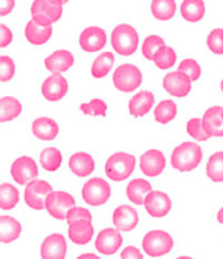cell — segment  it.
I'll list each match as a JSON object with an SVG mask.
<instances>
[{"label":"cell","instance_id":"cell-1","mask_svg":"<svg viewBox=\"0 0 223 259\" xmlns=\"http://www.w3.org/2000/svg\"><path fill=\"white\" fill-rule=\"evenodd\" d=\"M202 158H204V154L199 144L187 141L175 147L170 162L176 171L185 174V172L195 171L202 162Z\"/></svg>","mask_w":223,"mask_h":259},{"label":"cell","instance_id":"cell-2","mask_svg":"<svg viewBox=\"0 0 223 259\" xmlns=\"http://www.w3.org/2000/svg\"><path fill=\"white\" fill-rule=\"evenodd\" d=\"M138 33L129 24H119L111 34V45L118 55L131 56L138 49Z\"/></svg>","mask_w":223,"mask_h":259},{"label":"cell","instance_id":"cell-3","mask_svg":"<svg viewBox=\"0 0 223 259\" xmlns=\"http://www.w3.org/2000/svg\"><path fill=\"white\" fill-rule=\"evenodd\" d=\"M136 168V158L132 154L118 151L106 160L104 172L110 180L115 183L127 180Z\"/></svg>","mask_w":223,"mask_h":259},{"label":"cell","instance_id":"cell-4","mask_svg":"<svg viewBox=\"0 0 223 259\" xmlns=\"http://www.w3.org/2000/svg\"><path fill=\"white\" fill-rule=\"evenodd\" d=\"M63 0H34L30 12L33 21L41 26H51L63 15Z\"/></svg>","mask_w":223,"mask_h":259},{"label":"cell","instance_id":"cell-5","mask_svg":"<svg viewBox=\"0 0 223 259\" xmlns=\"http://www.w3.org/2000/svg\"><path fill=\"white\" fill-rule=\"evenodd\" d=\"M174 247V238L166 231L154 229L149 231L142 240V249L146 255L158 258L168 254Z\"/></svg>","mask_w":223,"mask_h":259},{"label":"cell","instance_id":"cell-6","mask_svg":"<svg viewBox=\"0 0 223 259\" xmlns=\"http://www.w3.org/2000/svg\"><path fill=\"white\" fill-rule=\"evenodd\" d=\"M113 82L115 89L122 93H132L142 83V73L135 64H122L115 69L113 74Z\"/></svg>","mask_w":223,"mask_h":259},{"label":"cell","instance_id":"cell-7","mask_svg":"<svg viewBox=\"0 0 223 259\" xmlns=\"http://www.w3.org/2000/svg\"><path fill=\"white\" fill-rule=\"evenodd\" d=\"M81 195L85 203L93 207H98L106 203L111 197V186L101 177H94L86 181L81 190Z\"/></svg>","mask_w":223,"mask_h":259},{"label":"cell","instance_id":"cell-8","mask_svg":"<svg viewBox=\"0 0 223 259\" xmlns=\"http://www.w3.org/2000/svg\"><path fill=\"white\" fill-rule=\"evenodd\" d=\"M76 207V199L72 194L63 190H52L46 198V210L50 217L58 220L67 219L70 208Z\"/></svg>","mask_w":223,"mask_h":259},{"label":"cell","instance_id":"cell-9","mask_svg":"<svg viewBox=\"0 0 223 259\" xmlns=\"http://www.w3.org/2000/svg\"><path fill=\"white\" fill-rule=\"evenodd\" d=\"M52 192V186L45 180H33L26 185L24 192L25 203L33 210L41 211L46 208L47 195Z\"/></svg>","mask_w":223,"mask_h":259},{"label":"cell","instance_id":"cell-10","mask_svg":"<svg viewBox=\"0 0 223 259\" xmlns=\"http://www.w3.org/2000/svg\"><path fill=\"white\" fill-rule=\"evenodd\" d=\"M38 165L30 156H20L11 165V176L19 185H28L38 176Z\"/></svg>","mask_w":223,"mask_h":259},{"label":"cell","instance_id":"cell-11","mask_svg":"<svg viewBox=\"0 0 223 259\" xmlns=\"http://www.w3.org/2000/svg\"><path fill=\"white\" fill-rule=\"evenodd\" d=\"M162 86L168 94L175 98H185L192 90V81L187 74L179 70L167 73L163 77Z\"/></svg>","mask_w":223,"mask_h":259},{"label":"cell","instance_id":"cell-12","mask_svg":"<svg viewBox=\"0 0 223 259\" xmlns=\"http://www.w3.org/2000/svg\"><path fill=\"white\" fill-rule=\"evenodd\" d=\"M144 206L150 217L158 219V218H163L167 213H170L172 208V201L167 193L159 192V190L154 192L153 190L145 198Z\"/></svg>","mask_w":223,"mask_h":259},{"label":"cell","instance_id":"cell-13","mask_svg":"<svg viewBox=\"0 0 223 259\" xmlns=\"http://www.w3.org/2000/svg\"><path fill=\"white\" fill-rule=\"evenodd\" d=\"M41 93L46 101L59 102L67 95L68 81L60 73H52L43 81Z\"/></svg>","mask_w":223,"mask_h":259},{"label":"cell","instance_id":"cell-14","mask_svg":"<svg viewBox=\"0 0 223 259\" xmlns=\"http://www.w3.org/2000/svg\"><path fill=\"white\" fill-rule=\"evenodd\" d=\"M42 259H65L67 240L61 233H52L43 240L40 249Z\"/></svg>","mask_w":223,"mask_h":259},{"label":"cell","instance_id":"cell-15","mask_svg":"<svg viewBox=\"0 0 223 259\" xmlns=\"http://www.w3.org/2000/svg\"><path fill=\"white\" fill-rule=\"evenodd\" d=\"M95 249L103 255H114L123 245V236L119 229L106 228L95 238Z\"/></svg>","mask_w":223,"mask_h":259},{"label":"cell","instance_id":"cell-16","mask_svg":"<svg viewBox=\"0 0 223 259\" xmlns=\"http://www.w3.org/2000/svg\"><path fill=\"white\" fill-rule=\"evenodd\" d=\"M107 43V35L104 29L99 26H89L80 34L79 45L85 52L101 51Z\"/></svg>","mask_w":223,"mask_h":259},{"label":"cell","instance_id":"cell-17","mask_svg":"<svg viewBox=\"0 0 223 259\" xmlns=\"http://www.w3.org/2000/svg\"><path fill=\"white\" fill-rule=\"evenodd\" d=\"M166 163V156L162 151L147 150L140 158V169L147 177H157L165 171Z\"/></svg>","mask_w":223,"mask_h":259},{"label":"cell","instance_id":"cell-18","mask_svg":"<svg viewBox=\"0 0 223 259\" xmlns=\"http://www.w3.org/2000/svg\"><path fill=\"white\" fill-rule=\"evenodd\" d=\"M113 223L115 228L123 232H131L138 224V212L129 204H120L113 212Z\"/></svg>","mask_w":223,"mask_h":259},{"label":"cell","instance_id":"cell-19","mask_svg":"<svg viewBox=\"0 0 223 259\" xmlns=\"http://www.w3.org/2000/svg\"><path fill=\"white\" fill-rule=\"evenodd\" d=\"M73 65L75 56L68 50H56L45 59V67L51 73H64Z\"/></svg>","mask_w":223,"mask_h":259},{"label":"cell","instance_id":"cell-20","mask_svg":"<svg viewBox=\"0 0 223 259\" xmlns=\"http://www.w3.org/2000/svg\"><path fill=\"white\" fill-rule=\"evenodd\" d=\"M68 237L77 246H85L94 237V226L90 220H79L68 227Z\"/></svg>","mask_w":223,"mask_h":259},{"label":"cell","instance_id":"cell-21","mask_svg":"<svg viewBox=\"0 0 223 259\" xmlns=\"http://www.w3.org/2000/svg\"><path fill=\"white\" fill-rule=\"evenodd\" d=\"M70 172L77 177H86L92 175L95 169V160L92 155L85 151L75 153L68 160Z\"/></svg>","mask_w":223,"mask_h":259},{"label":"cell","instance_id":"cell-22","mask_svg":"<svg viewBox=\"0 0 223 259\" xmlns=\"http://www.w3.org/2000/svg\"><path fill=\"white\" fill-rule=\"evenodd\" d=\"M154 102H156V97L153 93L149 90H142L129 99L128 112L133 117H142L153 108Z\"/></svg>","mask_w":223,"mask_h":259},{"label":"cell","instance_id":"cell-23","mask_svg":"<svg viewBox=\"0 0 223 259\" xmlns=\"http://www.w3.org/2000/svg\"><path fill=\"white\" fill-rule=\"evenodd\" d=\"M222 110V107L213 106L205 111L204 116H202L204 129L210 137H223Z\"/></svg>","mask_w":223,"mask_h":259},{"label":"cell","instance_id":"cell-24","mask_svg":"<svg viewBox=\"0 0 223 259\" xmlns=\"http://www.w3.org/2000/svg\"><path fill=\"white\" fill-rule=\"evenodd\" d=\"M31 133L41 141H54L59 135V124L51 117H38L31 124Z\"/></svg>","mask_w":223,"mask_h":259},{"label":"cell","instance_id":"cell-25","mask_svg":"<svg viewBox=\"0 0 223 259\" xmlns=\"http://www.w3.org/2000/svg\"><path fill=\"white\" fill-rule=\"evenodd\" d=\"M22 232L21 223L8 215L0 217V242L11 244L20 237Z\"/></svg>","mask_w":223,"mask_h":259},{"label":"cell","instance_id":"cell-26","mask_svg":"<svg viewBox=\"0 0 223 259\" xmlns=\"http://www.w3.org/2000/svg\"><path fill=\"white\" fill-rule=\"evenodd\" d=\"M152 192H153L152 184L147 180H145V179H133V180L128 183L126 190L129 201L132 203L138 204V206L145 203V198Z\"/></svg>","mask_w":223,"mask_h":259},{"label":"cell","instance_id":"cell-27","mask_svg":"<svg viewBox=\"0 0 223 259\" xmlns=\"http://www.w3.org/2000/svg\"><path fill=\"white\" fill-rule=\"evenodd\" d=\"M52 37V26H41L31 20L25 26V38L33 46L46 45Z\"/></svg>","mask_w":223,"mask_h":259},{"label":"cell","instance_id":"cell-28","mask_svg":"<svg viewBox=\"0 0 223 259\" xmlns=\"http://www.w3.org/2000/svg\"><path fill=\"white\" fill-rule=\"evenodd\" d=\"M204 0H183L180 6V13L183 19L188 22H199L205 16Z\"/></svg>","mask_w":223,"mask_h":259},{"label":"cell","instance_id":"cell-29","mask_svg":"<svg viewBox=\"0 0 223 259\" xmlns=\"http://www.w3.org/2000/svg\"><path fill=\"white\" fill-rule=\"evenodd\" d=\"M22 113V104L13 97H3L0 99V121L7 122L17 119Z\"/></svg>","mask_w":223,"mask_h":259},{"label":"cell","instance_id":"cell-30","mask_svg":"<svg viewBox=\"0 0 223 259\" xmlns=\"http://www.w3.org/2000/svg\"><path fill=\"white\" fill-rule=\"evenodd\" d=\"M152 15L159 21H170L176 13L175 0H152L150 4Z\"/></svg>","mask_w":223,"mask_h":259},{"label":"cell","instance_id":"cell-31","mask_svg":"<svg viewBox=\"0 0 223 259\" xmlns=\"http://www.w3.org/2000/svg\"><path fill=\"white\" fill-rule=\"evenodd\" d=\"M115 64V56L113 52H102L92 64V76L94 78H104L110 73Z\"/></svg>","mask_w":223,"mask_h":259},{"label":"cell","instance_id":"cell-32","mask_svg":"<svg viewBox=\"0 0 223 259\" xmlns=\"http://www.w3.org/2000/svg\"><path fill=\"white\" fill-rule=\"evenodd\" d=\"M20 201V192L15 185L3 183L0 186V208L3 211L12 210Z\"/></svg>","mask_w":223,"mask_h":259},{"label":"cell","instance_id":"cell-33","mask_svg":"<svg viewBox=\"0 0 223 259\" xmlns=\"http://www.w3.org/2000/svg\"><path fill=\"white\" fill-rule=\"evenodd\" d=\"M177 106L171 99H165L161 101L154 108V117L156 121L159 124H168L176 117Z\"/></svg>","mask_w":223,"mask_h":259},{"label":"cell","instance_id":"cell-34","mask_svg":"<svg viewBox=\"0 0 223 259\" xmlns=\"http://www.w3.org/2000/svg\"><path fill=\"white\" fill-rule=\"evenodd\" d=\"M40 162L45 171L55 172L60 168L61 162H63V155L56 147H46L41 153Z\"/></svg>","mask_w":223,"mask_h":259},{"label":"cell","instance_id":"cell-35","mask_svg":"<svg viewBox=\"0 0 223 259\" xmlns=\"http://www.w3.org/2000/svg\"><path fill=\"white\" fill-rule=\"evenodd\" d=\"M206 176L213 183H223V151H217L206 163Z\"/></svg>","mask_w":223,"mask_h":259},{"label":"cell","instance_id":"cell-36","mask_svg":"<svg viewBox=\"0 0 223 259\" xmlns=\"http://www.w3.org/2000/svg\"><path fill=\"white\" fill-rule=\"evenodd\" d=\"M176 52L172 47L170 46H163L156 52V55H154V64L157 65V68L159 69L166 70L170 69V68L174 67L176 64Z\"/></svg>","mask_w":223,"mask_h":259},{"label":"cell","instance_id":"cell-37","mask_svg":"<svg viewBox=\"0 0 223 259\" xmlns=\"http://www.w3.org/2000/svg\"><path fill=\"white\" fill-rule=\"evenodd\" d=\"M80 111L84 115L88 116H101V117H106L107 115V103L103 99L95 98L92 99L88 103H83L80 106Z\"/></svg>","mask_w":223,"mask_h":259},{"label":"cell","instance_id":"cell-38","mask_svg":"<svg viewBox=\"0 0 223 259\" xmlns=\"http://www.w3.org/2000/svg\"><path fill=\"white\" fill-rule=\"evenodd\" d=\"M163 46H166V43L162 37H159V35H149L144 40V43H142L141 51H142V55L145 56V59L153 60L156 52Z\"/></svg>","mask_w":223,"mask_h":259},{"label":"cell","instance_id":"cell-39","mask_svg":"<svg viewBox=\"0 0 223 259\" xmlns=\"http://www.w3.org/2000/svg\"><path fill=\"white\" fill-rule=\"evenodd\" d=\"M187 133L193 140L199 141V142H204V141H208L210 138V136L205 132L202 119H199V117H192L191 120H188V122H187Z\"/></svg>","mask_w":223,"mask_h":259},{"label":"cell","instance_id":"cell-40","mask_svg":"<svg viewBox=\"0 0 223 259\" xmlns=\"http://www.w3.org/2000/svg\"><path fill=\"white\" fill-rule=\"evenodd\" d=\"M177 70L181 72V73L187 74L190 77L191 81H197V79L201 77V67L195 59H184V60L180 61V64L177 67Z\"/></svg>","mask_w":223,"mask_h":259},{"label":"cell","instance_id":"cell-41","mask_svg":"<svg viewBox=\"0 0 223 259\" xmlns=\"http://www.w3.org/2000/svg\"><path fill=\"white\" fill-rule=\"evenodd\" d=\"M206 45L213 54L223 55V29H213L206 38Z\"/></svg>","mask_w":223,"mask_h":259},{"label":"cell","instance_id":"cell-42","mask_svg":"<svg viewBox=\"0 0 223 259\" xmlns=\"http://www.w3.org/2000/svg\"><path fill=\"white\" fill-rule=\"evenodd\" d=\"M16 65L10 56H0V81L8 82L15 77Z\"/></svg>","mask_w":223,"mask_h":259},{"label":"cell","instance_id":"cell-43","mask_svg":"<svg viewBox=\"0 0 223 259\" xmlns=\"http://www.w3.org/2000/svg\"><path fill=\"white\" fill-rule=\"evenodd\" d=\"M93 217L92 213H90V211L86 210V208L84 207H73L70 208L69 212H68L67 215V222L68 224H73V223L79 222V220H90L92 222Z\"/></svg>","mask_w":223,"mask_h":259},{"label":"cell","instance_id":"cell-44","mask_svg":"<svg viewBox=\"0 0 223 259\" xmlns=\"http://www.w3.org/2000/svg\"><path fill=\"white\" fill-rule=\"evenodd\" d=\"M13 40V33L7 25H0V49H6Z\"/></svg>","mask_w":223,"mask_h":259},{"label":"cell","instance_id":"cell-45","mask_svg":"<svg viewBox=\"0 0 223 259\" xmlns=\"http://www.w3.org/2000/svg\"><path fill=\"white\" fill-rule=\"evenodd\" d=\"M120 259H144V255L136 246H127L120 254Z\"/></svg>","mask_w":223,"mask_h":259},{"label":"cell","instance_id":"cell-46","mask_svg":"<svg viewBox=\"0 0 223 259\" xmlns=\"http://www.w3.org/2000/svg\"><path fill=\"white\" fill-rule=\"evenodd\" d=\"M15 0H0V16L6 17L7 15H10L15 8Z\"/></svg>","mask_w":223,"mask_h":259},{"label":"cell","instance_id":"cell-47","mask_svg":"<svg viewBox=\"0 0 223 259\" xmlns=\"http://www.w3.org/2000/svg\"><path fill=\"white\" fill-rule=\"evenodd\" d=\"M77 259H101V258L93 253H85V254H81V255L77 256Z\"/></svg>","mask_w":223,"mask_h":259},{"label":"cell","instance_id":"cell-48","mask_svg":"<svg viewBox=\"0 0 223 259\" xmlns=\"http://www.w3.org/2000/svg\"><path fill=\"white\" fill-rule=\"evenodd\" d=\"M217 220L220 223V224H223V207L220 208L219 211H218V213H217Z\"/></svg>","mask_w":223,"mask_h":259},{"label":"cell","instance_id":"cell-49","mask_svg":"<svg viewBox=\"0 0 223 259\" xmlns=\"http://www.w3.org/2000/svg\"><path fill=\"white\" fill-rule=\"evenodd\" d=\"M176 259H193V258H191V256L188 255H183V256H177Z\"/></svg>","mask_w":223,"mask_h":259},{"label":"cell","instance_id":"cell-50","mask_svg":"<svg viewBox=\"0 0 223 259\" xmlns=\"http://www.w3.org/2000/svg\"><path fill=\"white\" fill-rule=\"evenodd\" d=\"M220 90H222V93H223V78H222V81H220Z\"/></svg>","mask_w":223,"mask_h":259},{"label":"cell","instance_id":"cell-51","mask_svg":"<svg viewBox=\"0 0 223 259\" xmlns=\"http://www.w3.org/2000/svg\"><path fill=\"white\" fill-rule=\"evenodd\" d=\"M63 2H64V4H67L68 2H69V0H63Z\"/></svg>","mask_w":223,"mask_h":259},{"label":"cell","instance_id":"cell-52","mask_svg":"<svg viewBox=\"0 0 223 259\" xmlns=\"http://www.w3.org/2000/svg\"><path fill=\"white\" fill-rule=\"evenodd\" d=\"M222 119H223V110H222Z\"/></svg>","mask_w":223,"mask_h":259}]
</instances>
